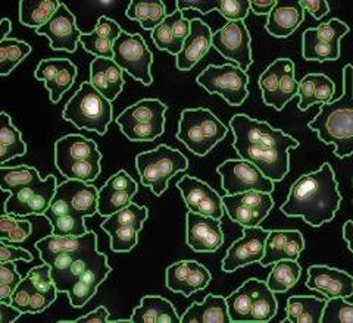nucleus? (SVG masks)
I'll use <instances>...</instances> for the list:
<instances>
[{"mask_svg": "<svg viewBox=\"0 0 353 323\" xmlns=\"http://www.w3.org/2000/svg\"><path fill=\"white\" fill-rule=\"evenodd\" d=\"M61 5L58 0H22L19 2L21 24L37 30L50 21Z\"/></svg>", "mask_w": 353, "mask_h": 323, "instance_id": "a19ab883", "label": "nucleus"}, {"mask_svg": "<svg viewBox=\"0 0 353 323\" xmlns=\"http://www.w3.org/2000/svg\"><path fill=\"white\" fill-rule=\"evenodd\" d=\"M216 10L228 22L245 21L249 15L250 2L249 0H218Z\"/></svg>", "mask_w": 353, "mask_h": 323, "instance_id": "09e8293b", "label": "nucleus"}, {"mask_svg": "<svg viewBox=\"0 0 353 323\" xmlns=\"http://www.w3.org/2000/svg\"><path fill=\"white\" fill-rule=\"evenodd\" d=\"M212 46V31L208 24L199 18L190 21V32L187 36L181 52L176 54V70L190 71L202 61Z\"/></svg>", "mask_w": 353, "mask_h": 323, "instance_id": "7c9ffc66", "label": "nucleus"}, {"mask_svg": "<svg viewBox=\"0 0 353 323\" xmlns=\"http://www.w3.org/2000/svg\"><path fill=\"white\" fill-rule=\"evenodd\" d=\"M36 80L43 81L52 103H59L77 76V66L70 59H43L34 71Z\"/></svg>", "mask_w": 353, "mask_h": 323, "instance_id": "cd10ccee", "label": "nucleus"}, {"mask_svg": "<svg viewBox=\"0 0 353 323\" xmlns=\"http://www.w3.org/2000/svg\"><path fill=\"white\" fill-rule=\"evenodd\" d=\"M258 84L262 92L263 103L272 106L275 110H283V107L294 96H297V90H299V81L296 80L294 62L287 58L275 59L262 72Z\"/></svg>", "mask_w": 353, "mask_h": 323, "instance_id": "2eb2a0df", "label": "nucleus"}, {"mask_svg": "<svg viewBox=\"0 0 353 323\" xmlns=\"http://www.w3.org/2000/svg\"><path fill=\"white\" fill-rule=\"evenodd\" d=\"M62 116L77 128L105 136L112 122V103L99 93L90 81H85L66 103Z\"/></svg>", "mask_w": 353, "mask_h": 323, "instance_id": "1a4fd4ad", "label": "nucleus"}, {"mask_svg": "<svg viewBox=\"0 0 353 323\" xmlns=\"http://www.w3.org/2000/svg\"><path fill=\"white\" fill-rule=\"evenodd\" d=\"M32 227L28 220L15 219L12 215L0 216V240H5L10 244L24 242L31 236Z\"/></svg>", "mask_w": 353, "mask_h": 323, "instance_id": "a18cd8bd", "label": "nucleus"}, {"mask_svg": "<svg viewBox=\"0 0 353 323\" xmlns=\"http://www.w3.org/2000/svg\"><path fill=\"white\" fill-rule=\"evenodd\" d=\"M189 32L190 21L183 17L181 10L175 9L152 31V40L159 50H165L172 56H176L181 52Z\"/></svg>", "mask_w": 353, "mask_h": 323, "instance_id": "2f4dec72", "label": "nucleus"}, {"mask_svg": "<svg viewBox=\"0 0 353 323\" xmlns=\"http://www.w3.org/2000/svg\"><path fill=\"white\" fill-rule=\"evenodd\" d=\"M127 17L130 19L139 21L143 30L153 31L167 18V8L161 0H150V2L132 0L127 9Z\"/></svg>", "mask_w": 353, "mask_h": 323, "instance_id": "79ce46f5", "label": "nucleus"}, {"mask_svg": "<svg viewBox=\"0 0 353 323\" xmlns=\"http://www.w3.org/2000/svg\"><path fill=\"white\" fill-rule=\"evenodd\" d=\"M22 278L17 271L14 262L0 263V302L10 303V298L21 284Z\"/></svg>", "mask_w": 353, "mask_h": 323, "instance_id": "de8ad7c7", "label": "nucleus"}, {"mask_svg": "<svg viewBox=\"0 0 353 323\" xmlns=\"http://www.w3.org/2000/svg\"><path fill=\"white\" fill-rule=\"evenodd\" d=\"M234 134L233 147L240 159L250 162L272 183H279L290 171V150L299 147V141L268 122L248 115H234L230 121Z\"/></svg>", "mask_w": 353, "mask_h": 323, "instance_id": "f03ea898", "label": "nucleus"}, {"mask_svg": "<svg viewBox=\"0 0 353 323\" xmlns=\"http://www.w3.org/2000/svg\"><path fill=\"white\" fill-rule=\"evenodd\" d=\"M136 168L141 184L150 188L154 196L161 197L167 191L171 178L189 168V160L181 152L162 144L157 149L137 154Z\"/></svg>", "mask_w": 353, "mask_h": 323, "instance_id": "9b49d317", "label": "nucleus"}, {"mask_svg": "<svg viewBox=\"0 0 353 323\" xmlns=\"http://www.w3.org/2000/svg\"><path fill=\"white\" fill-rule=\"evenodd\" d=\"M181 191L184 203L189 211L221 220L224 215L223 197L211 185L197 180L194 176L185 175L176 184Z\"/></svg>", "mask_w": 353, "mask_h": 323, "instance_id": "4be33fe9", "label": "nucleus"}, {"mask_svg": "<svg viewBox=\"0 0 353 323\" xmlns=\"http://www.w3.org/2000/svg\"><path fill=\"white\" fill-rule=\"evenodd\" d=\"M75 21L74 14L62 3L50 21L36 30V34L46 36L53 50H65L72 53L77 50L81 37V32L77 28Z\"/></svg>", "mask_w": 353, "mask_h": 323, "instance_id": "a878e982", "label": "nucleus"}, {"mask_svg": "<svg viewBox=\"0 0 353 323\" xmlns=\"http://www.w3.org/2000/svg\"><path fill=\"white\" fill-rule=\"evenodd\" d=\"M24 315L22 311L17 307H14L10 303L0 302V322L2 323H12Z\"/></svg>", "mask_w": 353, "mask_h": 323, "instance_id": "5fc2aeb1", "label": "nucleus"}, {"mask_svg": "<svg viewBox=\"0 0 353 323\" xmlns=\"http://www.w3.org/2000/svg\"><path fill=\"white\" fill-rule=\"evenodd\" d=\"M90 84L112 103L124 88V71L114 59L94 58L90 63Z\"/></svg>", "mask_w": 353, "mask_h": 323, "instance_id": "473e14b6", "label": "nucleus"}, {"mask_svg": "<svg viewBox=\"0 0 353 323\" xmlns=\"http://www.w3.org/2000/svg\"><path fill=\"white\" fill-rule=\"evenodd\" d=\"M58 293L50 275V266L43 263L41 266L32 267L21 281L10 298V304L19 309L22 313L37 315L57 300Z\"/></svg>", "mask_w": 353, "mask_h": 323, "instance_id": "ddd939ff", "label": "nucleus"}, {"mask_svg": "<svg viewBox=\"0 0 353 323\" xmlns=\"http://www.w3.org/2000/svg\"><path fill=\"white\" fill-rule=\"evenodd\" d=\"M185 242L196 253H214L224 244L221 220L187 211Z\"/></svg>", "mask_w": 353, "mask_h": 323, "instance_id": "b1692460", "label": "nucleus"}, {"mask_svg": "<svg viewBox=\"0 0 353 323\" xmlns=\"http://www.w3.org/2000/svg\"><path fill=\"white\" fill-rule=\"evenodd\" d=\"M99 190L88 183L66 180L57 188L50 206L44 211L53 236L80 237L88 231L84 219L97 213Z\"/></svg>", "mask_w": 353, "mask_h": 323, "instance_id": "39448f33", "label": "nucleus"}, {"mask_svg": "<svg viewBox=\"0 0 353 323\" xmlns=\"http://www.w3.org/2000/svg\"><path fill=\"white\" fill-rule=\"evenodd\" d=\"M325 307V300L312 295H294L287 300V319L292 323H319Z\"/></svg>", "mask_w": 353, "mask_h": 323, "instance_id": "58836bf2", "label": "nucleus"}, {"mask_svg": "<svg viewBox=\"0 0 353 323\" xmlns=\"http://www.w3.org/2000/svg\"><path fill=\"white\" fill-rule=\"evenodd\" d=\"M0 166H5L6 162L14 158H19L27 153V144L21 137V131L12 124L10 116L3 112L0 115Z\"/></svg>", "mask_w": 353, "mask_h": 323, "instance_id": "ea45409f", "label": "nucleus"}, {"mask_svg": "<svg viewBox=\"0 0 353 323\" xmlns=\"http://www.w3.org/2000/svg\"><path fill=\"white\" fill-rule=\"evenodd\" d=\"M341 203L334 171L330 163H323L315 172L297 180L281 211L289 218H302L311 227H321L336 216Z\"/></svg>", "mask_w": 353, "mask_h": 323, "instance_id": "7ed1b4c3", "label": "nucleus"}, {"mask_svg": "<svg viewBox=\"0 0 353 323\" xmlns=\"http://www.w3.org/2000/svg\"><path fill=\"white\" fill-rule=\"evenodd\" d=\"M216 6L218 2H212V0H201V2H194V0H192V2H183V0H180V2H176V9L181 10V12L185 9H194L201 14H208L211 10H216Z\"/></svg>", "mask_w": 353, "mask_h": 323, "instance_id": "603ef678", "label": "nucleus"}, {"mask_svg": "<svg viewBox=\"0 0 353 323\" xmlns=\"http://www.w3.org/2000/svg\"><path fill=\"white\" fill-rule=\"evenodd\" d=\"M167 110V105L158 98H143L128 106L117 118V124L130 141H153L165 131Z\"/></svg>", "mask_w": 353, "mask_h": 323, "instance_id": "f8f14e48", "label": "nucleus"}, {"mask_svg": "<svg viewBox=\"0 0 353 323\" xmlns=\"http://www.w3.org/2000/svg\"><path fill=\"white\" fill-rule=\"evenodd\" d=\"M123 28L118 25V22L108 17H101L97 21V25L92 32L81 34L80 43L85 52L94 54L96 58H114V43L121 36Z\"/></svg>", "mask_w": 353, "mask_h": 323, "instance_id": "72a5a7b5", "label": "nucleus"}, {"mask_svg": "<svg viewBox=\"0 0 353 323\" xmlns=\"http://www.w3.org/2000/svg\"><path fill=\"white\" fill-rule=\"evenodd\" d=\"M197 84L209 94H218L230 106H241L249 97V75L234 65H211L197 76Z\"/></svg>", "mask_w": 353, "mask_h": 323, "instance_id": "4468645a", "label": "nucleus"}, {"mask_svg": "<svg viewBox=\"0 0 353 323\" xmlns=\"http://www.w3.org/2000/svg\"><path fill=\"white\" fill-rule=\"evenodd\" d=\"M231 322H270L277 315L279 303L267 282L250 278L227 298Z\"/></svg>", "mask_w": 353, "mask_h": 323, "instance_id": "6e6552de", "label": "nucleus"}, {"mask_svg": "<svg viewBox=\"0 0 353 323\" xmlns=\"http://www.w3.org/2000/svg\"><path fill=\"white\" fill-rule=\"evenodd\" d=\"M301 273L302 267L297 260H280L274 263L268 280L265 282L274 294L285 293L299 281Z\"/></svg>", "mask_w": 353, "mask_h": 323, "instance_id": "37998d69", "label": "nucleus"}, {"mask_svg": "<svg viewBox=\"0 0 353 323\" xmlns=\"http://www.w3.org/2000/svg\"><path fill=\"white\" fill-rule=\"evenodd\" d=\"M114 62L130 76L143 85H150L153 78L150 68L153 54L140 34H130L123 31L114 43Z\"/></svg>", "mask_w": 353, "mask_h": 323, "instance_id": "dca6fc26", "label": "nucleus"}, {"mask_svg": "<svg viewBox=\"0 0 353 323\" xmlns=\"http://www.w3.org/2000/svg\"><path fill=\"white\" fill-rule=\"evenodd\" d=\"M227 134L228 128L211 110L197 107L183 110L176 138L192 153L206 156Z\"/></svg>", "mask_w": 353, "mask_h": 323, "instance_id": "9d476101", "label": "nucleus"}, {"mask_svg": "<svg viewBox=\"0 0 353 323\" xmlns=\"http://www.w3.org/2000/svg\"><path fill=\"white\" fill-rule=\"evenodd\" d=\"M221 176V187L227 196L246 191H261L271 194L274 183L265 178L255 165L243 159H228L216 168Z\"/></svg>", "mask_w": 353, "mask_h": 323, "instance_id": "6ab92c4d", "label": "nucleus"}, {"mask_svg": "<svg viewBox=\"0 0 353 323\" xmlns=\"http://www.w3.org/2000/svg\"><path fill=\"white\" fill-rule=\"evenodd\" d=\"M0 188L9 193L5 202V213L24 218L44 215L57 194L58 184L53 175L41 180L39 171L31 166H0Z\"/></svg>", "mask_w": 353, "mask_h": 323, "instance_id": "20e7f679", "label": "nucleus"}, {"mask_svg": "<svg viewBox=\"0 0 353 323\" xmlns=\"http://www.w3.org/2000/svg\"><path fill=\"white\" fill-rule=\"evenodd\" d=\"M349 32V27L337 18L309 28L302 34V54L306 61H337L340 58V40Z\"/></svg>", "mask_w": 353, "mask_h": 323, "instance_id": "a211bd4d", "label": "nucleus"}, {"mask_svg": "<svg viewBox=\"0 0 353 323\" xmlns=\"http://www.w3.org/2000/svg\"><path fill=\"white\" fill-rule=\"evenodd\" d=\"M305 249V240L297 229L271 231L265 241V250L261 259L263 267L280 260H297Z\"/></svg>", "mask_w": 353, "mask_h": 323, "instance_id": "c756f323", "label": "nucleus"}, {"mask_svg": "<svg viewBox=\"0 0 353 323\" xmlns=\"http://www.w3.org/2000/svg\"><path fill=\"white\" fill-rule=\"evenodd\" d=\"M352 232H353V222L346 220V224L343 227V240L346 241L347 247L350 251H353V240H352Z\"/></svg>", "mask_w": 353, "mask_h": 323, "instance_id": "4d7b16f0", "label": "nucleus"}, {"mask_svg": "<svg viewBox=\"0 0 353 323\" xmlns=\"http://www.w3.org/2000/svg\"><path fill=\"white\" fill-rule=\"evenodd\" d=\"M268 233L270 231L261 227L243 228V237L231 244V247L227 250L223 260V271L230 273L240 267L261 262Z\"/></svg>", "mask_w": 353, "mask_h": 323, "instance_id": "5701e85b", "label": "nucleus"}, {"mask_svg": "<svg viewBox=\"0 0 353 323\" xmlns=\"http://www.w3.org/2000/svg\"><path fill=\"white\" fill-rule=\"evenodd\" d=\"M275 0H253L250 2V10H253V14L256 15H270L272 8L275 6Z\"/></svg>", "mask_w": 353, "mask_h": 323, "instance_id": "6e6d98bb", "label": "nucleus"}, {"mask_svg": "<svg viewBox=\"0 0 353 323\" xmlns=\"http://www.w3.org/2000/svg\"><path fill=\"white\" fill-rule=\"evenodd\" d=\"M43 263L50 266V275L59 293L68 294L72 307H83L96 294L112 267L97 250V236L87 231L80 237L49 236L36 244Z\"/></svg>", "mask_w": 353, "mask_h": 323, "instance_id": "f257e3e1", "label": "nucleus"}, {"mask_svg": "<svg viewBox=\"0 0 353 323\" xmlns=\"http://www.w3.org/2000/svg\"><path fill=\"white\" fill-rule=\"evenodd\" d=\"M17 260H24L31 262L32 256L30 251L24 249H18L14 246H9L8 241L0 240V263L5 262H17Z\"/></svg>", "mask_w": 353, "mask_h": 323, "instance_id": "8fccbe9b", "label": "nucleus"}, {"mask_svg": "<svg viewBox=\"0 0 353 323\" xmlns=\"http://www.w3.org/2000/svg\"><path fill=\"white\" fill-rule=\"evenodd\" d=\"M350 298L336 297L328 298L321 316L323 323H352L353 322V306Z\"/></svg>", "mask_w": 353, "mask_h": 323, "instance_id": "49530a36", "label": "nucleus"}, {"mask_svg": "<svg viewBox=\"0 0 353 323\" xmlns=\"http://www.w3.org/2000/svg\"><path fill=\"white\" fill-rule=\"evenodd\" d=\"M139 185L124 169L109 178L99 190L97 213L108 218L131 205V198L137 194Z\"/></svg>", "mask_w": 353, "mask_h": 323, "instance_id": "393cba45", "label": "nucleus"}, {"mask_svg": "<svg viewBox=\"0 0 353 323\" xmlns=\"http://www.w3.org/2000/svg\"><path fill=\"white\" fill-rule=\"evenodd\" d=\"M109 317V310L105 306L97 307L92 313H88L83 317L75 319L72 323H106Z\"/></svg>", "mask_w": 353, "mask_h": 323, "instance_id": "864d4df0", "label": "nucleus"}, {"mask_svg": "<svg viewBox=\"0 0 353 323\" xmlns=\"http://www.w3.org/2000/svg\"><path fill=\"white\" fill-rule=\"evenodd\" d=\"M336 84L324 74H307L299 81V109L330 103L334 97Z\"/></svg>", "mask_w": 353, "mask_h": 323, "instance_id": "c9c22d12", "label": "nucleus"}, {"mask_svg": "<svg viewBox=\"0 0 353 323\" xmlns=\"http://www.w3.org/2000/svg\"><path fill=\"white\" fill-rule=\"evenodd\" d=\"M224 297L209 294L202 303H193L181 316V323H230Z\"/></svg>", "mask_w": 353, "mask_h": 323, "instance_id": "4c0bfd02", "label": "nucleus"}, {"mask_svg": "<svg viewBox=\"0 0 353 323\" xmlns=\"http://www.w3.org/2000/svg\"><path fill=\"white\" fill-rule=\"evenodd\" d=\"M306 286L321 293L327 300L336 297L350 298L353 294V278L337 267L314 264L307 269Z\"/></svg>", "mask_w": 353, "mask_h": 323, "instance_id": "c85d7f7f", "label": "nucleus"}, {"mask_svg": "<svg viewBox=\"0 0 353 323\" xmlns=\"http://www.w3.org/2000/svg\"><path fill=\"white\" fill-rule=\"evenodd\" d=\"M211 280L212 276L203 264L196 260H180L167 267L165 282L171 291L189 297L205 289Z\"/></svg>", "mask_w": 353, "mask_h": 323, "instance_id": "bb28decb", "label": "nucleus"}, {"mask_svg": "<svg viewBox=\"0 0 353 323\" xmlns=\"http://www.w3.org/2000/svg\"><path fill=\"white\" fill-rule=\"evenodd\" d=\"M345 90L336 102L321 105L319 114L307 127L316 132L325 144H333L337 158H349L353 153V68L346 65L343 70Z\"/></svg>", "mask_w": 353, "mask_h": 323, "instance_id": "423d86ee", "label": "nucleus"}, {"mask_svg": "<svg viewBox=\"0 0 353 323\" xmlns=\"http://www.w3.org/2000/svg\"><path fill=\"white\" fill-rule=\"evenodd\" d=\"M0 27H2V36H0V41H3L8 39V34L10 31H12V24H10V21L8 18H3L2 19V24H0Z\"/></svg>", "mask_w": 353, "mask_h": 323, "instance_id": "13d9d810", "label": "nucleus"}, {"mask_svg": "<svg viewBox=\"0 0 353 323\" xmlns=\"http://www.w3.org/2000/svg\"><path fill=\"white\" fill-rule=\"evenodd\" d=\"M303 10H307L315 19H323L328 12H330V5L325 2V0H302L299 2Z\"/></svg>", "mask_w": 353, "mask_h": 323, "instance_id": "3c124183", "label": "nucleus"}, {"mask_svg": "<svg viewBox=\"0 0 353 323\" xmlns=\"http://www.w3.org/2000/svg\"><path fill=\"white\" fill-rule=\"evenodd\" d=\"M305 21V10L299 2H277L268 15L267 30L271 36L289 37Z\"/></svg>", "mask_w": 353, "mask_h": 323, "instance_id": "f704fd0d", "label": "nucleus"}, {"mask_svg": "<svg viewBox=\"0 0 353 323\" xmlns=\"http://www.w3.org/2000/svg\"><path fill=\"white\" fill-rule=\"evenodd\" d=\"M223 206L231 220L243 228H253L261 227L267 219L274 207V200L267 193L246 191L223 197Z\"/></svg>", "mask_w": 353, "mask_h": 323, "instance_id": "aec40b11", "label": "nucleus"}, {"mask_svg": "<svg viewBox=\"0 0 353 323\" xmlns=\"http://www.w3.org/2000/svg\"><path fill=\"white\" fill-rule=\"evenodd\" d=\"M250 34L245 21H231L212 34V48L225 59L248 71L253 63Z\"/></svg>", "mask_w": 353, "mask_h": 323, "instance_id": "412c9836", "label": "nucleus"}, {"mask_svg": "<svg viewBox=\"0 0 353 323\" xmlns=\"http://www.w3.org/2000/svg\"><path fill=\"white\" fill-rule=\"evenodd\" d=\"M101 160L97 144L80 134L65 136L54 143V165L66 180L92 184L101 175Z\"/></svg>", "mask_w": 353, "mask_h": 323, "instance_id": "0eeeda50", "label": "nucleus"}, {"mask_svg": "<svg viewBox=\"0 0 353 323\" xmlns=\"http://www.w3.org/2000/svg\"><path fill=\"white\" fill-rule=\"evenodd\" d=\"M132 323H180L174 306L167 298L159 295H146L131 315Z\"/></svg>", "mask_w": 353, "mask_h": 323, "instance_id": "e433bc0d", "label": "nucleus"}, {"mask_svg": "<svg viewBox=\"0 0 353 323\" xmlns=\"http://www.w3.org/2000/svg\"><path fill=\"white\" fill-rule=\"evenodd\" d=\"M30 53L31 46L26 41L15 39L0 41V75H9Z\"/></svg>", "mask_w": 353, "mask_h": 323, "instance_id": "c03bdc74", "label": "nucleus"}, {"mask_svg": "<svg viewBox=\"0 0 353 323\" xmlns=\"http://www.w3.org/2000/svg\"><path fill=\"white\" fill-rule=\"evenodd\" d=\"M148 215V207L131 203L102 222V229L110 237L112 251L128 253L137 246L139 232L143 229Z\"/></svg>", "mask_w": 353, "mask_h": 323, "instance_id": "f3484780", "label": "nucleus"}]
</instances>
